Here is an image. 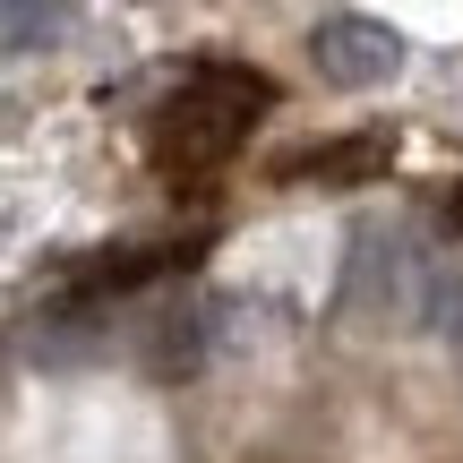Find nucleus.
Returning <instances> with one entry per match:
<instances>
[{
  "mask_svg": "<svg viewBox=\"0 0 463 463\" xmlns=\"http://www.w3.org/2000/svg\"><path fill=\"white\" fill-rule=\"evenodd\" d=\"M249 103H266V78H241V69H198V78L172 95V112H164V129H155V155L164 164H215V155L232 146V137L249 129Z\"/></svg>",
  "mask_w": 463,
  "mask_h": 463,
  "instance_id": "f257e3e1",
  "label": "nucleus"
},
{
  "mask_svg": "<svg viewBox=\"0 0 463 463\" xmlns=\"http://www.w3.org/2000/svg\"><path fill=\"white\" fill-rule=\"evenodd\" d=\"M309 61H317V78L326 86H386L403 69V34L386 26V17H361V9H335V17H317L309 26Z\"/></svg>",
  "mask_w": 463,
  "mask_h": 463,
  "instance_id": "f03ea898",
  "label": "nucleus"
},
{
  "mask_svg": "<svg viewBox=\"0 0 463 463\" xmlns=\"http://www.w3.org/2000/svg\"><path fill=\"white\" fill-rule=\"evenodd\" d=\"M69 26H78V9H61V0H9V17H0L9 52H52Z\"/></svg>",
  "mask_w": 463,
  "mask_h": 463,
  "instance_id": "7ed1b4c3",
  "label": "nucleus"
},
{
  "mask_svg": "<svg viewBox=\"0 0 463 463\" xmlns=\"http://www.w3.org/2000/svg\"><path fill=\"white\" fill-rule=\"evenodd\" d=\"M455 241H463V189H455Z\"/></svg>",
  "mask_w": 463,
  "mask_h": 463,
  "instance_id": "20e7f679",
  "label": "nucleus"
}]
</instances>
